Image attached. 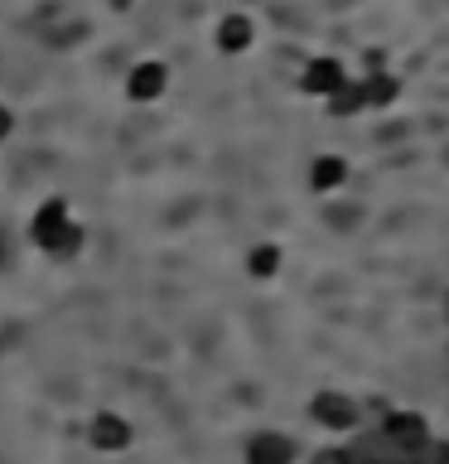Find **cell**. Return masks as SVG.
<instances>
[{"label":"cell","instance_id":"6da1fadb","mask_svg":"<svg viewBox=\"0 0 449 464\" xmlns=\"http://www.w3.org/2000/svg\"><path fill=\"white\" fill-rule=\"evenodd\" d=\"M29 242H34L39 252H49L53 261H68V256L82 252V227L72 223L63 198H43L34 208V218H29Z\"/></svg>","mask_w":449,"mask_h":464},{"label":"cell","instance_id":"7a4b0ae2","mask_svg":"<svg viewBox=\"0 0 449 464\" xmlns=\"http://www.w3.org/2000/svg\"><path fill=\"white\" fill-rule=\"evenodd\" d=\"M377 435L387 440V450L396 459H411V455H420V450L430 445V420L420 411H387L382 426H377Z\"/></svg>","mask_w":449,"mask_h":464},{"label":"cell","instance_id":"3957f363","mask_svg":"<svg viewBox=\"0 0 449 464\" xmlns=\"http://www.w3.org/2000/svg\"><path fill=\"white\" fill-rule=\"evenodd\" d=\"M310 420L319 430H333V435H348V430H358V401L348 397V392H314L310 397Z\"/></svg>","mask_w":449,"mask_h":464},{"label":"cell","instance_id":"277c9868","mask_svg":"<svg viewBox=\"0 0 449 464\" xmlns=\"http://www.w3.org/2000/svg\"><path fill=\"white\" fill-rule=\"evenodd\" d=\"M295 459H300V450L281 430H256L242 450V464H295Z\"/></svg>","mask_w":449,"mask_h":464},{"label":"cell","instance_id":"5b68a950","mask_svg":"<svg viewBox=\"0 0 449 464\" xmlns=\"http://www.w3.org/2000/svg\"><path fill=\"white\" fill-rule=\"evenodd\" d=\"M348 82V68L339 63V58H310L304 63V72H300V92H310V97H333L339 87Z\"/></svg>","mask_w":449,"mask_h":464},{"label":"cell","instance_id":"8992f818","mask_svg":"<svg viewBox=\"0 0 449 464\" xmlns=\"http://www.w3.org/2000/svg\"><path fill=\"white\" fill-rule=\"evenodd\" d=\"M87 440H92V450H101V455H121L130 445V420L121 411H97L92 426H87Z\"/></svg>","mask_w":449,"mask_h":464},{"label":"cell","instance_id":"52a82bcc","mask_svg":"<svg viewBox=\"0 0 449 464\" xmlns=\"http://www.w3.org/2000/svg\"><path fill=\"white\" fill-rule=\"evenodd\" d=\"M165 87H169V68L159 63V58H145V63H136L126 72V97L130 102H155V97H165Z\"/></svg>","mask_w":449,"mask_h":464},{"label":"cell","instance_id":"ba28073f","mask_svg":"<svg viewBox=\"0 0 449 464\" xmlns=\"http://www.w3.org/2000/svg\"><path fill=\"white\" fill-rule=\"evenodd\" d=\"M348 184V160H339V155H319L314 165H310V188L314 194H339V188Z\"/></svg>","mask_w":449,"mask_h":464},{"label":"cell","instance_id":"9c48e42d","mask_svg":"<svg viewBox=\"0 0 449 464\" xmlns=\"http://www.w3.org/2000/svg\"><path fill=\"white\" fill-rule=\"evenodd\" d=\"M343 455H348V464H396V455L387 450V440H382L377 430L353 435V440L343 445Z\"/></svg>","mask_w":449,"mask_h":464},{"label":"cell","instance_id":"30bf717a","mask_svg":"<svg viewBox=\"0 0 449 464\" xmlns=\"http://www.w3.org/2000/svg\"><path fill=\"white\" fill-rule=\"evenodd\" d=\"M252 39H256V29H252L246 14H227V20L217 24V49H223V53H246V49H252Z\"/></svg>","mask_w":449,"mask_h":464},{"label":"cell","instance_id":"8fae6325","mask_svg":"<svg viewBox=\"0 0 449 464\" xmlns=\"http://www.w3.org/2000/svg\"><path fill=\"white\" fill-rule=\"evenodd\" d=\"M358 87H362V107H391L401 92V82L391 72H368V78H358Z\"/></svg>","mask_w":449,"mask_h":464},{"label":"cell","instance_id":"7c38bea8","mask_svg":"<svg viewBox=\"0 0 449 464\" xmlns=\"http://www.w3.org/2000/svg\"><path fill=\"white\" fill-rule=\"evenodd\" d=\"M281 246H275V242H256L252 246V252H246V271H252L256 276V281H271V276L275 271H281Z\"/></svg>","mask_w":449,"mask_h":464},{"label":"cell","instance_id":"4fadbf2b","mask_svg":"<svg viewBox=\"0 0 449 464\" xmlns=\"http://www.w3.org/2000/svg\"><path fill=\"white\" fill-rule=\"evenodd\" d=\"M358 111H368L362 107V87H358V78H348L339 92L329 97V116H358Z\"/></svg>","mask_w":449,"mask_h":464},{"label":"cell","instance_id":"5bb4252c","mask_svg":"<svg viewBox=\"0 0 449 464\" xmlns=\"http://www.w3.org/2000/svg\"><path fill=\"white\" fill-rule=\"evenodd\" d=\"M420 464H449V440H435L430 435V445L420 450Z\"/></svg>","mask_w":449,"mask_h":464},{"label":"cell","instance_id":"9a60e30c","mask_svg":"<svg viewBox=\"0 0 449 464\" xmlns=\"http://www.w3.org/2000/svg\"><path fill=\"white\" fill-rule=\"evenodd\" d=\"M310 464H348V455H343V445H329V450H314Z\"/></svg>","mask_w":449,"mask_h":464},{"label":"cell","instance_id":"2e32d148","mask_svg":"<svg viewBox=\"0 0 449 464\" xmlns=\"http://www.w3.org/2000/svg\"><path fill=\"white\" fill-rule=\"evenodd\" d=\"M10 130H14V111H10V107H0V140H5Z\"/></svg>","mask_w":449,"mask_h":464},{"label":"cell","instance_id":"e0dca14e","mask_svg":"<svg viewBox=\"0 0 449 464\" xmlns=\"http://www.w3.org/2000/svg\"><path fill=\"white\" fill-rule=\"evenodd\" d=\"M0 266H10V246H5V237H0Z\"/></svg>","mask_w":449,"mask_h":464},{"label":"cell","instance_id":"ac0fdd59","mask_svg":"<svg viewBox=\"0 0 449 464\" xmlns=\"http://www.w3.org/2000/svg\"><path fill=\"white\" fill-rule=\"evenodd\" d=\"M396 464H420V455H411V459H396Z\"/></svg>","mask_w":449,"mask_h":464},{"label":"cell","instance_id":"d6986e66","mask_svg":"<svg viewBox=\"0 0 449 464\" xmlns=\"http://www.w3.org/2000/svg\"><path fill=\"white\" fill-rule=\"evenodd\" d=\"M444 319H449V295H444Z\"/></svg>","mask_w":449,"mask_h":464}]
</instances>
